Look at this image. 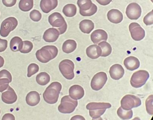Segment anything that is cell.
I'll use <instances>...</instances> for the list:
<instances>
[{
    "instance_id": "6da1fadb",
    "label": "cell",
    "mask_w": 153,
    "mask_h": 120,
    "mask_svg": "<svg viewBox=\"0 0 153 120\" xmlns=\"http://www.w3.org/2000/svg\"><path fill=\"white\" fill-rule=\"evenodd\" d=\"M61 89L62 85L60 83L58 82H52L43 93V97L45 102L50 104L56 103Z\"/></svg>"
},
{
    "instance_id": "7a4b0ae2",
    "label": "cell",
    "mask_w": 153,
    "mask_h": 120,
    "mask_svg": "<svg viewBox=\"0 0 153 120\" xmlns=\"http://www.w3.org/2000/svg\"><path fill=\"white\" fill-rule=\"evenodd\" d=\"M58 49L54 46H45L38 50L36 53V57L39 62L46 63L56 57Z\"/></svg>"
},
{
    "instance_id": "3957f363",
    "label": "cell",
    "mask_w": 153,
    "mask_h": 120,
    "mask_svg": "<svg viewBox=\"0 0 153 120\" xmlns=\"http://www.w3.org/2000/svg\"><path fill=\"white\" fill-rule=\"evenodd\" d=\"M111 105L109 103L91 102L86 106L89 110L90 116L92 118H98L103 115L106 109L110 108Z\"/></svg>"
},
{
    "instance_id": "277c9868",
    "label": "cell",
    "mask_w": 153,
    "mask_h": 120,
    "mask_svg": "<svg viewBox=\"0 0 153 120\" xmlns=\"http://www.w3.org/2000/svg\"><path fill=\"white\" fill-rule=\"evenodd\" d=\"M49 23L53 27L58 28L59 34H64L67 29V23L62 15L58 12L51 14L48 18Z\"/></svg>"
},
{
    "instance_id": "5b68a950",
    "label": "cell",
    "mask_w": 153,
    "mask_h": 120,
    "mask_svg": "<svg viewBox=\"0 0 153 120\" xmlns=\"http://www.w3.org/2000/svg\"><path fill=\"white\" fill-rule=\"evenodd\" d=\"M77 106V100L72 99L70 96L67 95L61 99V103L58 107V110L61 113H72Z\"/></svg>"
},
{
    "instance_id": "8992f818",
    "label": "cell",
    "mask_w": 153,
    "mask_h": 120,
    "mask_svg": "<svg viewBox=\"0 0 153 120\" xmlns=\"http://www.w3.org/2000/svg\"><path fill=\"white\" fill-rule=\"evenodd\" d=\"M149 77V74L147 71L140 70L133 73L131 77L130 83L134 88H140L146 84Z\"/></svg>"
},
{
    "instance_id": "52a82bcc",
    "label": "cell",
    "mask_w": 153,
    "mask_h": 120,
    "mask_svg": "<svg viewBox=\"0 0 153 120\" xmlns=\"http://www.w3.org/2000/svg\"><path fill=\"white\" fill-rule=\"evenodd\" d=\"M59 69L61 74L68 80H73L74 77V64L70 60L65 59L60 62Z\"/></svg>"
},
{
    "instance_id": "ba28073f",
    "label": "cell",
    "mask_w": 153,
    "mask_h": 120,
    "mask_svg": "<svg viewBox=\"0 0 153 120\" xmlns=\"http://www.w3.org/2000/svg\"><path fill=\"white\" fill-rule=\"evenodd\" d=\"M18 24V20L14 17L7 18L1 23L0 35L3 37H6L11 31H13L17 27Z\"/></svg>"
},
{
    "instance_id": "9c48e42d",
    "label": "cell",
    "mask_w": 153,
    "mask_h": 120,
    "mask_svg": "<svg viewBox=\"0 0 153 120\" xmlns=\"http://www.w3.org/2000/svg\"><path fill=\"white\" fill-rule=\"evenodd\" d=\"M141 104L140 99L133 95H126L121 101L122 108L126 110H130L134 107H137Z\"/></svg>"
},
{
    "instance_id": "30bf717a",
    "label": "cell",
    "mask_w": 153,
    "mask_h": 120,
    "mask_svg": "<svg viewBox=\"0 0 153 120\" xmlns=\"http://www.w3.org/2000/svg\"><path fill=\"white\" fill-rule=\"evenodd\" d=\"M108 80V77L105 72H100L93 77L91 81V87L94 91H99L104 86Z\"/></svg>"
},
{
    "instance_id": "8fae6325",
    "label": "cell",
    "mask_w": 153,
    "mask_h": 120,
    "mask_svg": "<svg viewBox=\"0 0 153 120\" xmlns=\"http://www.w3.org/2000/svg\"><path fill=\"white\" fill-rule=\"evenodd\" d=\"M129 31L134 40H141L145 36V30L137 23H132L129 25Z\"/></svg>"
},
{
    "instance_id": "7c38bea8",
    "label": "cell",
    "mask_w": 153,
    "mask_h": 120,
    "mask_svg": "<svg viewBox=\"0 0 153 120\" xmlns=\"http://www.w3.org/2000/svg\"><path fill=\"white\" fill-rule=\"evenodd\" d=\"M141 7L138 4L133 2L128 5L126 10V14L131 20H137L141 14Z\"/></svg>"
},
{
    "instance_id": "4fadbf2b",
    "label": "cell",
    "mask_w": 153,
    "mask_h": 120,
    "mask_svg": "<svg viewBox=\"0 0 153 120\" xmlns=\"http://www.w3.org/2000/svg\"><path fill=\"white\" fill-rule=\"evenodd\" d=\"M18 96L15 91L10 86L7 88V90L1 94V99L5 103L11 104L16 102Z\"/></svg>"
},
{
    "instance_id": "5bb4252c",
    "label": "cell",
    "mask_w": 153,
    "mask_h": 120,
    "mask_svg": "<svg viewBox=\"0 0 153 120\" xmlns=\"http://www.w3.org/2000/svg\"><path fill=\"white\" fill-rule=\"evenodd\" d=\"M109 74L112 79L118 80L123 77L124 74V69L120 64H114L110 67Z\"/></svg>"
},
{
    "instance_id": "9a60e30c",
    "label": "cell",
    "mask_w": 153,
    "mask_h": 120,
    "mask_svg": "<svg viewBox=\"0 0 153 120\" xmlns=\"http://www.w3.org/2000/svg\"><path fill=\"white\" fill-rule=\"evenodd\" d=\"M91 41L94 44H99L101 41H106L108 40V35L104 30L98 29L93 32L91 35Z\"/></svg>"
},
{
    "instance_id": "2e32d148",
    "label": "cell",
    "mask_w": 153,
    "mask_h": 120,
    "mask_svg": "<svg viewBox=\"0 0 153 120\" xmlns=\"http://www.w3.org/2000/svg\"><path fill=\"white\" fill-rule=\"evenodd\" d=\"M59 35V32L57 29L53 28H49L46 30L43 34V40L49 43L54 42L58 40Z\"/></svg>"
},
{
    "instance_id": "e0dca14e",
    "label": "cell",
    "mask_w": 153,
    "mask_h": 120,
    "mask_svg": "<svg viewBox=\"0 0 153 120\" xmlns=\"http://www.w3.org/2000/svg\"><path fill=\"white\" fill-rule=\"evenodd\" d=\"M58 5V0H41L40 7L45 13H48L53 10Z\"/></svg>"
},
{
    "instance_id": "ac0fdd59",
    "label": "cell",
    "mask_w": 153,
    "mask_h": 120,
    "mask_svg": "<svg viewBox=\"0 0 153 120\" xmlns=\"http://www.w3.org/2000/svg\"><path fill=\"white\" fill-rule=\"evenodd\" d=\"M108 19L112 23H120L123 20L122 13L117 9H112L108 12L107 14Z\"/></svg>"
},
{
    "instance_id": "d6986e66",
    "label": "cell",
    "mask_w": 153,
    "mask_h": 120,
    "mask_svg": "<svg viewBox=\"0 0 153 120\" xmlns=\"http://www.w3.org/2000/svg\"><path fill=\"white\" fill-rule=\"evenodd\" d=\"M69 96L74 99H80L84 95V90L82 86L79 85H74L69 90Z\"/></svg>"
},
{
    "instance_id": "ffe728a7",
    "label": "cell",
    "mask_w": 153,
    "mask_h": 120,
    "mask_svg": "<svg viewBox=\"0 0 153 120\" xmlns=\"http://www.w3.org/2000/svg\"><path fill=\"white\" fill-rule=\"evenodd\" d=\"M124 66L127 69L133 71L138 69L140 66V62L137 58L134 56H129L124 60Z\"/></svg>"
},
{
    "instance_id": "44dd1931",
    "label": "cell",
    "mask_w": 153,
    "mask_h": 120,
    "mask_svg": "<svg viewBox=\"0 0 153 120\" xmlns=\"http://www.w3.org/2000/svg\"><path fill=\"white\" fill-rule=\"evenodd\" d=\"M40 95L38 92L31 91L27 94L26 100L27 104L31 107L38 105L40 102Z\"/></svg>"
},
{
    "instance_id": "7402d4cb",
    "label": "cell",
    "mask_w": 153,
    "mask_h": 120,
    "mask_svg": "<svg viewBox=\"0 0 153 120\" xmlns=\"http://www.w3.org/2000/svg\"><path fill=\"white\" fill-rule=\"evenodd\" d=\"M101 53L100 47L97 45L90 46L86 49L87 55L92 59H96L101 56Z\"/></svg>"
},
{
    "instance_id": "603a6c76",
    "label": "cell",
    "mask_w": 153,
    "mask_h": 120,
    "mask_svg": "<svg viewBox=\"0 0 153 120\" xmlns=\"http://www.w3.org/2000/svg\"><path fill=\"white\" fill-rule=\"evenodd\" d=\"M79 27L82 32L89 34L94 28V24L91 20L84 19L80 22Z\"/></svg>"
},
{
    "instance_id": "cb8c5ba5",
    "label": "cell",
    "mask_w": 153,
    "mask_h": 120,
    "mask_svg": "<svg viewBox=\"0 0 153 120\" xmlns=\"http://www.w3.org/2000/svg\"><path fill=\"white\" fill-rule=\"evenodd\" d=\"M77 44L76 41L73 40H68L65 41L62 46V50L64 53L70 54L76 49Z\"/></svg>"
},
{
    "instance_id": "d4e9b609",
    "label": "cell",
    "mask_w": 153,
    "mask_h": 120,
    "mask_svg": "<svg viewBox=\"0 0 153 120\" xmlns=\"http://www.w3.org/2000/svg\"><path fill=\"white\" fill-rule=\"evenodd\" d=\"M77 8L73 4H68L64 7L63 13L67 17H74L76 14Z\"/></svg>"
},
{
    "instance_id": "484cf974",
    "label": "cell",
    "mask_w": 153,
    "mask_h": 120,
    "mask_svg": "<svg viewBox=\"0 0 153 120\" xmlns=\"http://www.w3.org/2000/svg\"><path fill=\"white\" fill-rule=\"evenodd\" d=\"M51 77L50 75L46 72H43L37 75L36 81L40 85H45L50 82Z\"/></svg>"
},
{
    "instance_id": "4316f807",
    "label": "cell",
    "mask_w": 153,
    "mask_h": 120,
    "mask_svg": "<svg viewBox=\"0 0 153 120\" xmlns=\"http://www.w3.org/2000/svg\"><path fill=\"white\" fill-rule=\"evenodd\" d=\"M99 46L101 49V56L107 57L111 54L112 53V47L110 44L106 41H102L99 43Z\"/></svg>"
},
{
    "instance_id": "83f0119b",
    "label": "cell",
    "mask_w": 153,
    "mask_h": 120,
    "mask_svg": "<svg viewBox=\"0 0 153 120\" xmlns=\"http://www.w3.org/2000/svg\"><path fill=\"white\" fill-rule=\"evenodd\" d=\"M19 6L24 12L30 11L33 6V0H20Z\"/></svg>"
},
{
    "instance_id": "f1b7e54d",
    "label": "cell",
    "mask_w": 153,
    "mask_h": 120,
    "mask_svg": "<svg viewBox=\"0 0 153 120\" xmlns=\"http://www.w3.org/2000/svg\"><path fill=\"white\" fill-rule=\"evenodd\" d=\"M117 113L119 118L123 120H129L132 118L133 116V111L131 109L130 110H124L121 107L118 109Z\"/></svg>"
},
{
    "instance_id": "f546056e",
    "label": "cell",
    "mask_w": 153,
    "mask_h": 120,
    "mask_svg": "<svg viewBox=\"0 0 153 120\" xmlns=\"http://www.w3.org/2000/svg\"><path fill=\"white\" fill-rule=\"evenodd\" d=\"M22 40L19 37H14L10 41V48L13 52L19 51L20 46Z\"/></svg>"
},
{
    "instance_id": "4dcf8cb0",
    "label": "cell",
    "mask_w": 153,
    "mask_h": 120,
    "mask_svg": "<svg viewBox=\"0 0 153 120\" xmlns=\"http://www.w3.org/2000/svg\"><path fill=\"white\" fill-rule=\"evenodd\" d=\"M33 49V44L28 40L22 41L20 46L19 51L23 54L30 53Z\"/></svg>"
},
{
    "instance_id": "1f68e13d",
    "label": "cell",
    "mask_w": 153,
    "mask_h": 120,
    "mask_svg": "<svg viewBox=\"0 0 153 120\" xmlns=\"http://www.w3.org/2000/svg\"><path fill=\"white\" fill-rule=\"evenodd\" d=\"M93 3L91 0H78L77 5L80 11H87L92 6Z\"/></svg>"
},
{
    "instance_id": "d6a6232c",
    "label": "cell",
    "mask_w": 153,
    "mask_h": 120,
    "mask_svg": "<svg viewBox=\"0 0 153 120\" xmlns=\"http://www.w3.org/2000/svg\"><path fill=\"white\" fill-rule=\"evenodd\" d=\"M39 67L36 63H31L28 67L27 77H30L39 71Z\"/></svg>"
},
{
    "instance_id": "836d02e7",
    "label": "cell",
    "mask_w": 153,
    "mask_h": 120,
    "mask_svg": "<svg viewBox=\"0 0 153 120\" xmlns=\"http://www.w3.org/2000/svg\"><path fill=\"white\" fill-rule=\"evenodd\" d=\"M98 10L97 6L94 4H92L91 8L87 11H80V13L83 17H90L94 15Z\"/></svg>"
},
{
    "instance_id": "e575fe53",
    "label": "cell",
    "mask_w": 153,
    "mask_h": 120,
    "mask_svg": "<svg viewBox=\"0 0 153 120\" xmlns=\"http://www.w3.org/2000/svg\"><path fill=\"white\" fill-rule=\"evenodd\" d=\"M153 95L148 97L146 101V111L150 115H153Z\"/></svg>"
},
{
    "instance_id": "d590c367",
    "label": "cell",
    "mask_w": 153,
    "mask_h": 120,
    "mask_svg": "<svg viewBox=\"0 0 153 120\" xmlns=\"http://www.w3.org/2000/svg\"><path fill=\"white\" fill-rule=\"evenodd\" d=\"M11 82L7 78H0V93L4 92L9 86V83Z\"/></svg>"
},
{
    "instance_id": "8d00e7d4",
    "label": "cell",
    "mask_w": 153,
    "mask_h": 120,
    "mask_svg": "<svg viewBox=\"0 0 153 120\" xmlns=\"http://www.w3.org/2000/svg\"><path fill=\"white\" fill-rule=\"evenodd\" d=\"M42 17V14L39 10H33L30 12V18L35 22H38L40 21Z\"/></svg>"
},
{
    "instance_id": "74e56055",
    "label": "cell",
    "mask_w": 153,
    "mask_h": 120,
    "mask_svg": "<svg viewBox=\"0 0 153 120\" xmlns=\"http://www.w3.org/2000/svg\"><path fill=\"white\" fill-rule=\"evenodd\" d=\"M143 22L146 26H150L153 24V10L146 15L143 19Z\"/></svg>"
},
{
    "instance_id": "f35d334b",
    "label": "cell",
    "mask_w": 153,
    "mask_h": 120,
    "mask_svg": "<svg viewBox=\"0 0 153 120\" xmlns=\"http://www.w3.org/2000/svg\"><path fill=\"white\" fill-rule=\"evenodd\" d=\"M5 78L12 81V76L9 71L6 69H2L0 71V78Z\"/></svg>"
},
{
    "instance_id": "ab89813d",
    "label": "cell",
    "mask_w": 153,
    "mask_h": 120,
    "mask_svg": "<svg viewBox=\"0 0 153 120\" xmlns=\"http://www.w3.org/2000/svg\"><path fill=\"white\" fill-rule=\"evenodd\" d=\"M8 47V41L0 39V52L4 51Z\"/></svg>"
},
{
    "instance_id": "60d3db41",
    "label": "cell",
    "mask_w": 153,
    "mask_h": 120,
    "mask_svg": "<svg viewBox=\"0 0 153 120\" xmlns=\"http://www.w3.org/2000/svg\"><path fill=\"white\" fill-rule=\"evenodd\" d=\"M2 3L7 7H11L16 4L17 0H2Z\"/></svg>"
},
{
    "instance_id": "b9f144b4",
    "label": "cell",
    "mask_w": 153,
    "mask_h": 120,
    "mask_svg": "<svg viewBox=\"0 0 153 120\" xmlns=\"http://www.w3.org/2000/svg\"><path fill=\"white\" fill-rule=\"evenodd\" d=\"M1 120H15V117L11 113H5L2 117Z\"/></svg>"
},
{
    "instance_id": "7bdbcfd3",
    "label": "cell",
    "mask_w": 153,
    "mask_h": 120,
    "mask_svg": "<svg viewBox=\"0 0 153 120\" xmlns=\"http://www.w3.org/2000/svg\"><path fill=\"white\" fill-rule=\"evenodd\" d=\"M100 4L105 6L109 4L112 1V0H96Z\"/></svg>"
},
{
    "instance_id": "ee69618b",
    "label": "cell",
    "mask_w": 153,
    "mask_h": 120,
    "mask_svg": "<svg viewBox=\"0 0 153 120\" xmlns=\"http://www.w3.org/2000/svg\"><path fill=\"white\" fill-rule=\"evenodd\" d=\"M70 120H86L82 116L80 115H76L71 118Z\"/></svg>"
},
{
    "instance_id": "f6af8a7d",
    "label": "cell",
    "mask_w": 153,
    "mask_h": 120,
    "mask_svg": "<svg viewBox=\"0 0 153 120\" xmlns=\"http://www.w3.org/2000/svg\"><path fill=\"white\" fill-rule=\"evenodd\" d=\"M4 64V60L2 56L0 55V68L3 67Z\"/></svg>"
},
{
    "instance_id": "bcb514c9",
    "label": "cell",
    "mask_w": 153,
    "mask_h": 120,
    "mask_svg": "<svg viewBox=\"0 0 153 120\" xmlns=\"http://www.w3.org/2000/svg\"><path fill=\"white\" fill-rule=\"evenodd\" d=\"M92 120H103V119H102L101 117H99V118H93V119H92Z\"/></svg>"
},
{
    "instance_id": "7dc6e473",
    "label": "cell",
    "mask_w": 153,
    "mask_h": 120,
    "mask_svg": "<svg viewBox=\"0 0 153 120\" xmlns=\"http://www.w3.org/2000/svg\"><path fill=\"white\" fill-rule=\"evenodd\" d=\"M140 120V118H139V117H135V118H134V119H133V120Z\"/></svg>"
},
{
    "instance_id": "c3c4849f",
    "label": "cell",
    "mask_w": 153,
    "mask_h": 120,
    "mask_svg": "<svg viewBox=\"0 0 153 120\" xmlns=\"http://www.w3.org/2000/svg\"><path fill=\"white\" fill-rule=\"evenodd\" d=\"M0 114H1V110H0Z\"/></svg>"
}]
</instances>
